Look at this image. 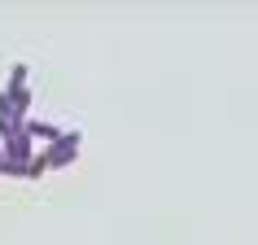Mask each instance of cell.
Here are the masks:
<instances>
[{"label":"cell","mask_w":258,"mask_h":245,"mask_svg":"<svg viewBox=\"0 0 258 245\" xmlns=\"http://www.w3.org/2000/svg\"><path fill=\"white\" fill-rule=\"evenodd\" d=\"M9 101H14V118H31V88H14Z\"/></svg>","instance_id":"3"},{"label":"cell","mask_w":258,"mask_h":245,"mask_svg":"<svg viewBox=\"0 0 258 245\" xmlns=\"http://www.w3.org/2000/svg\"><path fill=\"white\" fill-rule=\"evenodd\" d=\"M31 83V66L27 62H14V70H9V83H5V92H14V88H27Z\"/></svg>","instance_id":"4"},{"label":"cell","mask_w":258,"mask_h":245,"mask_svg":"<svg viewBox=\"0 0 258 245\" xmlns=\"http://www.w3.org/2000/svg\"><path fill=\"white\" fill-rule=\"evenodd\" d=\"M5 118H14V101H9V92L0 88V122H5Z\"/></svg>","instance_id":"6"},{"label":"cell","mask_w":258,"mask_h":245,"mask_svg":"<svg viewBox=\"0 0 258 245\" xmlns=\"http://www.w3.org/2000/svg\"><path fill=\"white\" fill-rule=\"evenodd\" d=\"M79 153H83V127H70V132H61V140L44 145L48 171H66V166H75V162H79Z\"/></svg>","instance_id":"1"},{"label":"cell","mask_w":258,"mask_h":245,"mask_svg":"<svg viewBox=\"0 0 258 245\" xmlns=\"http://www.w3.org/2000/svg\"><path fill=\"white\" fill-rule=\"evenodd\" d=\"M27 136L40 140V149H44V145L61 140V127H57V122H48V118H27Z\"/></svg>","instance_id":"2"},{"label":"cell","mask_w":258,"mask_h":245,"mask_svg":"<svg viewBox=\"0 0 258 245\" xmlns=\"http://www.w3.org/2000/svg\"><path fill=\"white\" fill-rule=\"evenodd\" d=\"M48 175V158H44V149L31 158V166H27V179H44Z\"/></svg>","instance_id":"5"}]
</instances>
